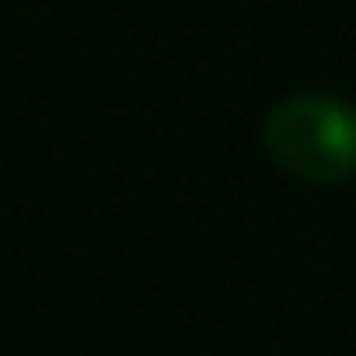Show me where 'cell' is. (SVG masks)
<instances>
[{"mask_svg": "<svg viewBox=\"0 0 356 356\" xmlns=\"http://www.w3.org/2000/svg\"><path fill=\"white\" fill-rule=\"evenodd\" d=\"M261 140L280 172L307 185H339L356 176V108L339 95H293L275 104Z\"/></svg>", "mask_w": 356, "mask_h": 356, "instance_id": "obj_1", "label": "cell"}]
</instances>
